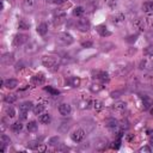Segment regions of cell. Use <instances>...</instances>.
Segmentation results:
<instances>
[{"mask_svg":"<svg viewBox=\"0 0 153 153\" xmlns=\"http://www.w3.org/2000/svg\"><path fill=\"white\" fill-rule=\"evenodd\" d=\"M149 141H151V145H153V136L151 138V140H149Z\"/></svg>","mask_w":153,"mask_h":153,"instance_id":"f5cc1de1","label":"cell"},{"mask_svg":"<svg viewBox=\"0 0 153 153\" xmlns=\"http://www.w3.org/2000/svg\"><path fill=\"white\" fill-rule=\"evenodd\" d=\"M92 76L95 79H98V80H102V81L109 80V74L104 71H92Z\"/></svg>","mask_w":153,"mask_h":153,"instance_id":"5b68a950","label":"cell"},{"mask_svg":"<svg viewBox=\"0 0 153 153\" xmlns=\"http://www.w3.org/2000/svg\"><path fill=\"white\" fill-rule=\"evenodd\" d=\"M142 11L145 12V13L153 12V1H145L142 4Z\"/></svg>","mask_w":153,"mask_h":153,"instance_id":"ac0fdd59","label":"cell"},{"mask_svg":"<svg viewBox=\"0 0 153 153\" xmlns=\"http://www.w3.org/2000/svg\"><path fill=\"white\" fill-rule=\"evenodd\" d=\"M65 18H66V13L63 11H58L56 13H55V17H54V24L56 25H59V24H61L63 20H65Z\"/></svg>","mask_w":153,"mask_h":153,"instance_id":"9c48e42d","label":"cell"},{"mask_svg":"<svg viewBox=\"0 0 153 153\" xmlns=\"http://www.w3.org/2000/svg\"><path fill=\"white\" fill-rule=\"evenodd\" d=\"M56 41H58V43H59L60 46H63V47H67V46L72 44L74 40H73V37H72V35H69L68 32H62V34H60V35L58 36V38H56Z\"/></svg>","mask_w":153,"mask_h":153,"instance_id":"7a4b0ae2","label":"cell"},{"mask_svg":"<svg viewBox=\"0 0 153 153\" xmlns=\"http://www.w3.org/2000/svg\"><path fill=\"white\" fill-rule=\"evenodd\" d=\"M19 115H20V119H22V120H25V119H27L28 112H19Z\"/></svg>","mask_w":153,"mask_h":153,"instance_id":"816d5d0a","label":"cell"},{"mask_svg":"<svg viewBox=\"0 0 153 153\" xmlns=\"http://www.w3.org/2000/svg\"><path fill=\"white\" fill-rule=\"evenodd\" d=\"M136 38H138V35H132V36H129L128 38H127V42L133 43V42H135V41H136Z\"/></svg>","mask_w":153,"mask_h":153,"instance_id":"f6af8a7d","label":"cell"},{"mask_svg":"<svg viewBox=\"0 0 153 153\" xmlns=\"http://www.w3.org/2000/svg\"><path fill=\"white\" fill-rule=\"evenodd\" d=\"M46 149H47V147L43 144H40L37 146V148H36V151H38V152H46Z\"/></svg>","mask_w":153,"mask_h":153,"instance_id":"bcb514c9","label":"cell"},{"mask_svg":"<svg viewBox=\"0 0 153 153\" xmlns=\"http://www.w3.org/2000/svg\"><path fill=\"white\" fill-rule=\"evenodd\" d=\"M37 127H38V124L35 122V121H31V122H29V124H28V132H30V133H34V132H36L37 131Z\"/></svg>","mask_w":153,"mask_h":153,"instance_id":"4dcf8cb0","label":"cell"},{"mask_svg":"<svg viewBox=\"0 0 153 153\" xmlns=\"http://www.w3.org/2000/svg\"><path fill=\"white\" fill-rule=\"evenodd\" d=\"M133 27L139 31V32H144L146 30V28L148 27L147 23L145 19H141V18H138L133 22Z\"/></svg>","mask_w":153,"mask_h":153,"instance_id":"277c9868","label":"cell"},{"mask_svg":"<svg viewBox=\"0 0 153 153\" xmlns=\"http://www.w3.org/2000/svg\"><path fill=\"white\" fill-rule=\"evenodd\" d=\"M44 80H46V78H44V74L43 73H38L35 76H32V83L35 85H42L44 83Z\"/></svg>","mask_w":153,"mask_h":153,"instance_id":"8fae6325","label":"cell"},{"mask_svg":"<svg viewBox=\"0 0 153 153\" xmlns=\"http://www.w3.org/2000/svg\"><path fill=\"white\" fill-rule=\"evenodd\" d=\"M93 46V43L91 42V41H84L83 43H81V47L83 48H91Z\"/></svg>","mask_w":153,"mask_h":153,"instance_id":"ee69618b","label":"cell"},{"mask_svg":"<svg viewBox=\"0 0 153 153\" xmlns=\"http://www.w3.org/2000/svg\"><path fill=\"white\" fill-rule=\"evenodd\" d=\"M84 12H85L84 7H81V6H76V7L73 10V16H75V17H81V16L84 15Z\"/></svg>","mask_w":153,"mask_h":153,"instance_id":"d4e9b609","label":"cell"},{"mask_svg":"<svg viewBox=\"0 0 153 153\" xmlns=\"http://www.w3.org/2000/svg\"><path fill=\"white\" fill-rule=\"evenodd\" d=\"M59 132L60 133H67L68 132V129H69V124L67 123V122H62L60 126H59Z\"/></svg>","mask_w":153,"mask_h":153,"instance_id":"83f0119b","label":"cell"},{"mask_svg":"<svg viewBox=\"0 0 153 153\" xmlns=\"http://www.w3.org/2000/svg\"><path fill=\"white\" fill-rule=\"evenodd\" d=\"M44 90H46L47 92H49V93L52 95V96H59V95H60L59 90H55V88L50 87V86H48V87H44Z\"/></svg>","mask_w":153,"mask_h":153,"instance_id":"836d02e7","label":"cell"},{"mask_svg":"<svg viewBox=\"0 0 153 153\" xmlns=\"http://www.w3.org/2000/svg\"><path fill=\"white\" fill-rule=\"evenodd\" d=\"M126 108H127V104L124 103V102H116L114 105H112V109L115 110V111H117V112H123L124 110H126Z\"/></svg>","mask_w":153,"mask_h":153,"instance_id":"4fadbf2b","label":"cell"},{"mask_svg":"<svg viewBox=\"0 0 153 153\" xmlns=\"http://www.w3.org/2000/svg\"><path fill=\"white\" fill-rule=\"evenodd\" d=\"M97 31L99 32V35H100L102 37H105V36H109V35H110V32L107 30L105 25H99V27L97 28Z\"/></svg>","mask_w":153,"mask_h":153,"instance_id":"603a6c76","label":"cell"},{"mask_svg":"<svg viewBox=\"0 0 153 153\" xmlns=\"http://www.w3.org/2000/svg\"><path fill=\"white\" fill-rule=\"evenodd\" d=\"M85 136H86V132L84 129H81V128L74 131L72 133V135H71V138H72V140L74 142H81L83 140L85 139Z\"/></svg>","mask_w":153,"mask_h":153,"instance_id":"3957f363","label":"cell"},{"mask_svg":"<svg viewBox=\"0 0 153 153\" xmlns=\"http://www.w3.org/2000/svg\"><path fill=\"white\" fill-rule=\"evenodd\" d=\"M4 99H5L6 103L12 104V103H15V102L17 100V96H16V95H6Z\"/></svg>","mask_w":153,"mask_h":153,"instance_id":"f546056e","label":"cell"},{"mask_svg":"<svg viewBox=\"0 0 153 153\" xmlns=\"http://www.w3.org/2000/svg\"><path fill=\"white\" fill-rule=\"evenodd\" d=\"M88 104H90V102H88V100L81 102V103H80V108H81V109H87V108H88Z\"/></svg>","mask_w":153,"mask_h":153,"instance_id":"c3c4849f","label":"cell"},{"mask_svg":"<svg viewBox=\"0 0 153 153\" xmlns=\"http://www.w3.org/2000/svg\"><path fill=\"white\" fill-rule=\"evenodd\" d=\"M34 108L31 102H24L19 105V112H29V110H31Z\"/></svg>","mask_w":153,"mask_h":153,"instance_id":"7c38bea8","label":"cell"},{"mask_svg":"<svg viewBox=\"0 0 153 153\" xmlns=\"http://www.w3.org/2000/svg\"><path fill=\"white\" fill-rule=\"evenodd\" d=\"M30 28V24L25 20V19H20L18 22V29H22V30H28Z\"/></svg>","mask_w":153,"mask_h":153,"instance_id":"cb8c5ba5","label":"cell"},{"mask_svg":"<svg viewBox=\"0 0 153 153\" xmlns=\"http://www.w3.org/2000/svg\"><path fill=\"white\" fill-rule=\"evenodd\" d=\"M6 115L8 117H15L16 116V111H15V109L12 108V107H8V108H6Z\"/></svg>","mask_w":153,"mask_h":153,"instance_id":"d590c367","label":"cell"},{"mask_svg":"<svg viewBox=\"0 0 153 153\" xmlns=\"http://www.w3.org/2000/svg\"><path fill=\"white\" fill-rule=\"evenodd\" d=\"M144 54L149 58V56H153V47H147L145 50H144Z\"/></svg>","mask_w":153,"mask_h":153,"instance_id":"ab89813d","label":"cell"},{"mask_svg":"<svg viewBox=\"0 0 153 153\" xmlns=\"http://www.w3.org/2000/svg\"><path fill=\"white\" fill-rule=\"evenodd\" d=\"M32 111H34L35 115H41V114L44 111V105H42V104H37V105H35V107L32 108Z\"/></svg>","mask_w":153,"mask_h":153,"instance_id":"4316f807","label":"cell"},{"mask_svg":"<svg viewBox=\"0 0 153 153\" xmlns=\"http://www.w3.org/2000/svg\"><path fill=\"white\" fill-rule=\"evenodd\" d=\"M107 6L109 7V8H111V10H114L115 7L117 6V0H107Z\"/></svg>","mask_w":153,"mask_h":153,"instance_id":"8d00e7d4","label":"cell"},{"mask_svg":"<svg viewBox=\"0 0 153 153\" xmlns=\"http://www.w3.org/2000/svg\"><path fill=\"white\" fill-rule=\"evenodd\" d=\"M23 7L27 12H31L34 8V1L32 0H23Z\"/></svg>","mask_w":153,"mask_h":153,"instance_id":"e0dca14e","label":"cell"},{"mask_svg":"<svg viewBox=\"0 0 153 153\" xmlns=\"http://www.w3.org/2000/svg\"><path fill=\"white\" fill-rule=\"evenodd\" d=\"M71 105L69 104H67V103H62V104H60V107H59V112L62 115V116H67V115H69L71 114Z\"/></svg>","mask_w":153,"mask_h":153,"instance_id":"ba28073f","label":"cell"},{"mask_svg":"<svg viewBox=\"0 0 153 153\" xmlns=\"http://www.w3.org/2000/svg\"><path fill=\"white\" fill-rule=\"evenodd\" d=\"M38 145H40V144H38L37 141H30V142L28 144V147H29V148H31V149H36Z\"/></svg>","mask_w":153,"mask_h":153,"instance_id":"7bdbcfd3","label":"cell"},{"mask_svg":"<svg viewBox=\"0 0 153 153\" xmlns=\"http://www.w3.org/2000/svg\"><path fill=\"white\" fill-rule=\"evenodd\" d=\"M37 32L40 34L41 36H44L48 32V25L46 23H41L40 25L37 27Z\"/></svg>","mask_w":153,"mask_h":153,"instance_id":"d6986e66","label":"cell"},{"mask_svg":"<svg viewBox=\"0 0 153 153\" xmlns=\"http://www.w3.org/2000/svg\"><path fill=\"white\" fill-rule=\"evenodd\" d=\"M112 23L115 25H117V27H120V25L124 24V22L127 20V16L124 13H122V12H120V13H116L114 17H112Z\"/></svg>","mask_w":153,"mask_h":153,"instance_id":"8992f818","label":"cell"},{"mask_svg":"<svg viewBox=\"0 0 153 153\" xmlns=\"http://www.w3.org/2000/svg\"><path fill=\"white\" fill-rule=\"evenodd\" d=\"M102 88H103V86L99 85V84H92V85L90 86V90H91L92 92H99Z\"/></svg>","mask_w":153,"mask_h":153,"instance_id":"e575fe53","label":"cell"},{"mask_svg":"<svg viewBox=\"0 0 153 153\" xmlns=\"http://www.w3.org/2000/svg\"><path fill=\"white\" fill-rule=\"evenodd\" d=\"M120 95H121V92L120 91H115V92H111V97L112 98H117V97H120Z\"/></svg>","mask_w":153,"mask_h":153,"instance_id":"681fc988","label":"cell"},{"mask_svg":"<svg viewBox=\"0 0 153 153\" xmlns=\"http://www.w3.org/2000/svg\"><path fill=\"white\" fill-rule=\"evenodd\" d=\"M107 147H108L107 140H103V141H100L99 144L96 145V151H105Z\"/></svg>","mask_w":153,"mask_h":153,"instance_id":"f1b7e54d","label":"cell"},{"mask_svg":"<svg viewBox=\"0 0 153 153\" xmlns=\"http://www.w3.org/2000/svg\"><path fill=\"white\" fill-rule=\"evenodd\" d=\"M27 40H28V37L25 36V35H17L16 37H15V40H13V46L15 47H19V46H22L24 42H27Z\"/></svg>","mask_w":153,"mask_h":153,"instance_id":"30bf717a","label":"cell"},{"mask_svg":"<svg viewBox=\"0 0 153 153\" xmlns=\"http://www.w3.org/2000/svg\"><path fill=\"white\" fill-rule=\"evenodd\" d=\"M149 112H151V115H153V108H151V110H149Z\"/></svg>","mask_w":153,"mask_h":153,"instance_id":"db71d44e","label":"cell"},{"mask_svg":"<svg viewBox=\"0 0 153 153\" xmlns=\"http://www.w3.org/2000/svg\"><path fill=\"white\" fill-rule=\"evenodd\" d=\"M96 8H98V0H88L86 5V11L93 12Z\"/></svg>","mask_w":153,"mask_h":153,"instance_id":"9a60e30c","label":"cell"},{"mask_svg":"<svg viewBox=\"0 0 153 153\" xmlns=\"http://www.w3.org/2000/svg\"><path fill=\"white\" fill-rule=\"evenodd\" d=\"M139 152H141V153H151L152 149H151L149 146H144V147H141V148L139 149Z\"/></svg>","mask_w":153,"mask_h":153,"instance_id":"b9f144b4","label":"cell"},{"mask_svg":"<svg viewBox=\"0 0 153 153\" xmlns=\"http://www.w3.org/2000/svg\"><path fill=\"white\" fill-rule=\"evenodd\" d=\"M71 85H72L73 87L79 86V85H80V79H79V78H76V76H73V78L71 79Z\"/></svg>","mask_w":153,"mask_h":153,"instance_id":"74e56055","label":"cell"},{"mask_svg":"<svg viewBox=\"0 0 153 153\" xmlns=\"http://www.w3.org/2000/svg\"><path fill=\"white\" fill-rule=\"evenodd\" d=\"M76 28H78L80 31H87L90 29V22H88V19H86V18H81V19L78 20V23H76Z\"/></svg>","mask_w":153,"mask_h":153,"instance_id":"52a82bcc","label":"cell"},{"mask_svg":"<svg viewBox=\"0 0 153 153\" xmlns=\"http://www.w3.org/2000/svg\"><path fill=\"white\" fill-rule=\"evenodd\" d=\"M36 44L35 43H29L28 46H27V48H25V52L27 53H31V52H35L36 50Z\"/></svg>","mask_w":153,"mask_h":153,"instance_id":"f35d334b","label":"cell"},{"mask_svg":"<svg viewBox=\"0 0 153 153\" xmlns=\"http://www.w3.org/2000/svg\"><path fill=\"white\" fill-rule=\"evenodd\" d=\"M0 144H4V145H10L11 144V139L6 135V134H3L1 136H0Z\"/></svg>","mask_w":153,"mask_h":153,"instance_id":"1f68e13d","label":"cell"},{"mask_svg":"<svg viewBox=\"0 0 153 153\" xmlns=\"http://www.w3.org/2000/svg\"><path fill=\"white\" fill-rule=\"evenodd\" d=\"M60 144V138L59 136H53L48 140V145L49 146H59Z\"/></svg>","mask_w":153,"mask_h":153,"instance_id":"484cf974","label":"cell"},{"mask_svg":"<svg viewBox=\"0 0 153 153\" xmlns=\"http://www.w3.org/2000/svg\"><path fill=\"white\" fill-rule=\"evenodd\" d=\"M15 61V58H13V54L12 53H7V54H4L3 58H1V62L4 65H10Z\"/></svg>","mask_w":153,"mask_h":153,"instance_id":"5bb4252c","label":"cell"},{"mask_svg":"<svg viewBox=\"0 0 153 153\" xmlns=\"http://www.w3.org/2000/svg\"><path fill=\"white\" fill-rule=\"evenodd\" d=\"M58 152H66L67 151V147L65 145H62V144H59V147L56 148Z\"/></svg>","mask_w":153,"mask_h":153,"instance_id":"7dc6e473","label":"cell"},{"mask_svg":"<svg viewBox=\"0 0 153 153\" xmlns=\"http://www.w3.org/2000/svg\"><path fill=\"white\" fill-rule=\"evenodd\" d=\"M66 1H67V0H53V3L56 4V5H61L63 3H66Z\"/></svg>","mask_w":153,"mask_h":153,"instance_id":"f907efd6","label":"cell"},{"mask_svg":"<svg viewBox=\"0 0 153 153\" xmlns=\"http://www.w3.org/2000/svg\"><path fill=\"white\" fill-rule=\"evenodd\" d=\"M50 121H52V117H50V115L48 112H42L40 115V122L41 123L48 124V123H50Z\"/></svg>","mask_w":153,"mask_h":153,"instance_id":"2e32d148","label":"cell"},{"mask_svg":"<svg viewBox=\"0 0 153 153\" xmlns=\"http://www.w3.org/2000/svg\"><path fill=\"white\" fill-rule=\"evenodd\" d=\"M93 108H95V110H96V111H100L102 109H103V103H102L100 100L96 99V100L93 102Z\"/></svg>","mask_w":153,"mask_h":153,"instance_id":"d6a6232c","label":"cell"},{"mask_svg":"<svg viewBox=\"0 0 153 153\" xmlns=\"http://www.w3.org/2000/svg\"><path fill=\"white\" fill-rule=\"evenodd\" d=\"M42 63H43V66L49 68V69H54L56 71L60 66V63H59V60L56 56H52V55H48V56H43L42 58Z\"/></svg>","mask_w":153,"mask_h":153,"instance_id":"6da1fadb","label":"cell"},{"mask_svg":"<svg viewBox=\"0 0 153 153\" xmlns=\"http://www.w3.org/2000/svg\"><path fill=\"white\" fill-rule=\"evenodd\" d=\"M11 129H12V132L13 133H16V134H18V133H20L22 132V129H23V124H22V122H15L11 126Z\"/></svg>","mask_w":153,"mask_h":153,"instance_id":"ffe728a7","label":"cell"},{"mask_svg":"<svg viewBox=\"0 0 153 153\" xmlns=\"http://www.w3.org/2000/svg\"><path fill=\"white\" fill-rule=\"evenodd\" d=\"M4 85L7 87V88H15L17 85H18V81L16 79H7L4 81Z\"/></svg>","mask_w":153,"mask_h":153,"instance_id":"44dd1931","label":"cell"},{"mask_svg":"<svg viewBox=\"0 0 153 153\" xmlns=\"http://www.w3.org/2000/svg\"><path fill=\"white\" fill-rule=\"evenodd\" d=\"M107 126L110 129H116L119 127V122L115 119H109V120H107Z\"/></svg>","mask_w":153,"mask_h":153,"instance_id":"7402d4cb","label":"cell"},{"mask_svg":"<svg viewBox=\"0 0 153 153\" xmlns=\"http://www.w3.org/2000/svg\"><path fill=\"white\" fill-rule=\"evenodd\" d=\"M120 146H121V140H120V139L115 140V141L111 144V148H112V149H119Z\"/></svg>","mask_w":153,"mask_h":153,"instance_id":"60d3db41","label":"cell"}]
</instances>
